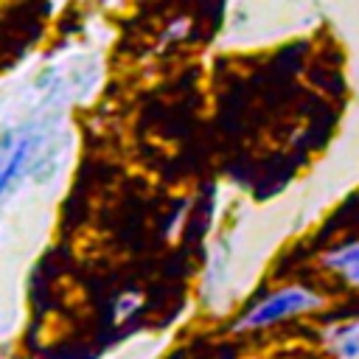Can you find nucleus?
<instances>
[{"label": "nucleus", "mask_w": 359, "mask_h": 359, "mask_svg": "<svg viewBox=\"0 0 359 359\" xmlns=\"http://www.w3.org/2000/svg\"><path fill=\"white\" fill-rule=\"evenodd\" d=\"M309 306H314V294H309L306 289H286V292H278L275 297H269L255 311H250L241 320V325H266V323H275V320H280L292 311L309 309Z\"/></svg>", "instance_id": "nucleus-1"}, {"label": "nucleus", "mask_w": 359, "mask_h": 359, "mask_svg": "<svg viewBox=\"0 0 359 359\" xmlns=\"http://www.w3.org/2000/svg\"><path fill=\"white\" fill-rule=\"evenodd\" d=\"M328 266H334L337 272H342L351 283H359V244H351V247H342L337 252H331L325 258Z\"/></svg>", "instance_id": "nucleus-2"}, {"label": "nucleus", "mask_w": 359, "mask_h": 359, "mask_svg": "<svg viewBox=\"0 0 359 359\" xmlns=\"http://www.w3.org/2000/svg\"><path fill=\"white\" fill-rule=\"evenodd\" d=\"M342 345H339V359H359V325L342 328Z\"/></svg>", "instance_id": "nucleus-3"}, {"label": "nucleus", "mask_w": 359, "mask_h": 359, "mask_svg": "<svg viewBox=\"0 0 359 359\" xmlns=\"http://www.w3.org/2000/svg\"><path fill=\"white\" fill-rule=\"evenodd\" d=\"M17 165H20V154H17V157H14V163H11V165H8V168H6L3 174H0V191H3V185L8 182V177L14 174V168H17Z\"/></svg>", "instance_id": "nucleus-4"}]
</instances>
